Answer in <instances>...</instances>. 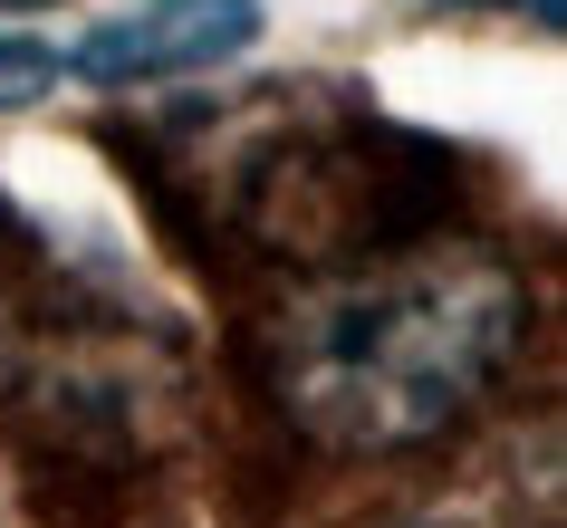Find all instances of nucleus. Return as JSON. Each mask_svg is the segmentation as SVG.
<instances>
[{
    "instance_id": "obj_2",
    "label": "nucleus",
    "mask_w": 567,
    "mask_h": 528,
    "mask_svg": "<svg viewBox=\"0 0 567 528\" xmlns=\"http://www.w3.org/2000/svg\"><path fill=\"white\" fill-rule=\"evenodd\" d=\"M260 39V0H145L106 30L68 49V77L87 87H164V77H203Z\"/></svg>"
},
{
    "instance_id": "obj_4",
    "label": "nucleus",
    "mask_w": 567,
    "mask_h": 528,
    "mask_svg": "<svg viewBox=\"0 0 567 528\" xmlns=\"http://www.w3.org/2000/svg\"><path fill=\"white\" fill-rule=\"evenodd\" d=\"M433 10H481V0H433ZM491 10H529L538 30H558V0H491Z\"/></svg>"
},
{
    "instance_id": "obj_3",
    "label": "nucleus",
    "mask_w": 567,
    "mask_h": 528,
    "mask_svg": "<svg viewBox=\"0 0 567 528\" xmlns=\"http://www.w3.org/2000/svg\"><path fill=\"white\" fill-rule=\"evenodd\" d=\"M68 77V59L49 49V39L30 30H0V106H39V96Z\"/></svg>"
},
{
    "instance_id": "obj_1",
    "label": "nucleus",
    "mask_w": 567,
    "mask_h": 528,
    "mask_svg": "<svg viewBox=\"0 0 567 528\" xmlns=\"http://www.w3.org/2000/svg\"><path fill=\"white\" fill-rule=\"evenodd\" d=\"M529 289L481 240H423L299 289L269 318V384L328 452H414L509 375Z\"/></svg>"
}]
</instances>
